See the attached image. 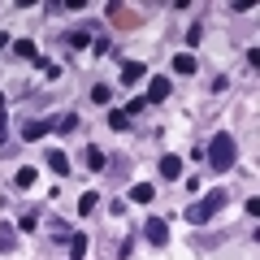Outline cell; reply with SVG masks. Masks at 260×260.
Listing matches in <instances>:
<instances>
[{"label":"cell","mask_w":260,"mask_h":260,"mask_svg":"<svg viewBox=\"0 0 260 260\" xmlns=\"http://www.w3.org/2000/svg\"><path fill=\"white\" fill-rule=\"evenodd\" d=\"M234 160H239V143H234L230 130H217L213 143H208V165L217 169V174H225V169H234Z\"/></svg>","instance_id":"obj_1"},{"label":"cell","mask_w":260,"mask_h":260,"mask_svg":"<svg viewBox=\"0 0 260 260\" xmlns=\"http://www.w3.org/2000/svg\"><path fill=\"white\" fill-rule=\"evenodd\" d=\"M5 130H9V121H5V113H0V143H5Z\"/></svg>","instance_id":"obj_20"},{"label":"cell","mask_w":260,"mask_h":260,"mask_svg":"<svg viewBox=\"0 0 260 260\" xmlns=\"http://www.w3.org/2000/svg\"><path fill=\"white\" fill-rule=\"evenodd\" d=\"M225 204H230V195H225L221 186H217V191H208L204 200H200V204H191V208H186V221H191V225H204L208 217H213L217 208H225Z\"/></svg>","instance_id":"obj_2"},{"label":"cell","mask_w":260,"mask_h":260,"mask_svg":"<svg viewBox=\"0 0 260 260\" xmlns=\"http://www.w3.org/2000/svg\"><path fill=\"white\" fill-rule=\"evenodd\" d=\"M65 243H70V260H83V256H87V234H78V230H74Z\"/></svg>","instance_id":"obj_7"},{"label":"cell","mask_w":260,"mask_h":260,"mask_svg":"<svg viewBox=\"0 0 260 260\" xmlns=\"http://www.w3.org/2000/svg\"><path fill=\"white\" fill-rule=\"evenodd\" d=\"M48 130H61V135H70V130H78V113H65V117H56Z\"/></svg>","instance_id":"obj_12"},{"label":"cell","mask_w":260,"mask_h":260,"mask_svg":"<svg viewBox=\"0 0 260 260\" xmlns=\"http://www.w3.org/2000/svg\"><path fill=\"white\" fill-rule=\"evenodd\" d=\"M152 200H156V186L152 182H135L130 186V204H152Z\"/></svg>","instance_id":"obj_5"},{"label":"cell","mask_w":260,"mask_h":260,"mask_svg":"<svg viewBox=\"0 0 260 260\" xmlns=\"http://www.w3.org/2000/svg\"><path fill=\"white\" fill-rule=\"evenodd\" d=\"M83 160H87V169H91V174H100V169H104V152H100V148H87Z\"/></svg>","instance_id":"obj_13"},{"label":"cell","mask_w":260,"mask_h":260,"mask_svg":"<svg viewBox=\"0 0 260 260\" xmlns=\"http://www.w3.org/2000/svg\"><path fill=\"white\" fill-rule=\"evenodd\" d=\"M48 135V121H26L22 126V139H44Z\"/></svg>","instance_id":"obj_14"},{"label":"cell","mask_w":260,"mask_h":260,"mask_svg":"<svg viewBox=\"0 0 260 260\" xmlns=\"http://www.w3.org/2000/svg\"><path fill=\"white\" fill-rule=\"evenodd\" d=\"M0 113H5V95H0Z\"/></svg>","instance_id":"obj_21"},{"label":"cell","mask_w":260,"mask_h":260,"mask_svg":"<svg viewBox=\"0 0 260 260\" xmlns=\"http://www.w3.org/2000/svg\"><path fill=\"white\" fill-rule=\"evenodd\" d=\"M178 174H182V160H178V156H165V160H160V178H165V182H174Z\"/></svg>","instance_id":"obj_9"},{"label":"cell","mask_w":260,"mask_h":260,"mask_svg":"<svg viewBox=\"0 0 260 260\" xmlns=\"http://www.w3.org/2000/svg\"><path fill=\"white\" fill-rule=\"evenodd\" d=\"M109 126H113V130H126V126H130V113H126V109H113V113H109Z\"/></svg>","instance_id":"obj_15"},{"label":"cell","mask_w":260,"mask_h":260,"mask_svg":"<svg viewBox=\"0 0 260 260\" xmlns=\"http://www.w3.org/2000/svg\"><path fill=\"white\" fill-rule=\"evenodd\" d=\"M95 200H100V195H95V191H87V195H78V213H95Z\"/></svg>","instance_id":"obj_16"},{"label":"cell","mask_w":260,"mask_h":260,"mask_svg":"<svg viewBox=\"0 0 260 260\" xmlns=\"http://www.w3.org/2000/svg\"><path fill=\"white\" fill-rule=\"evenodd\" d=\"M174 74H195V56L191 52H178L174 56Z\"/></svg>","instance_id":"obj_11"},{"label":"cell","mask_w":260,"mask_h":260,"mask_svg":"<svg viewBox=\"0 0 260 260\" xmlns=\"http://www.w3.org/2000/svg\"><path fill=\"white\" fill-rule=\"evenodd\" d=\"M91 100H95V104H109V100H113V91H109L104 83H95V87H91Z\"/></svg>","instance_id":"obj_18"},{"label":"cell","mask_w":260,"mask_h":260,"mask_svg":"<svg viewBox=\"0 0 260 260\" xmlns=\"http://www.w3.org/2000/svg\"><path fill=\"white\" fill-rule=\"evenodd\" d=\"M13 52H18L22 61H35V44H30V39H18V44H13Z\"/></svg>","instance_id":"obj_17"},{"label":"cell","mask_w":260,"mask_h":260,"mask_svg":"<svg viewBox=\"0 0 260 260\" xmlns=\"http://www.w3.org/2000/svg\"><path fill=\"white\" fill-rule=\"evenodd\" d=\"M48 169H52V174H70V156H65V152H48Z\"/></svg>","instance_id":"obj_8"},{"label":"cell","mask_w":260,"mask_h":260,"mask_svg":"<svg viewBox=\"0 0 260 260\" xmlns=\"http://www.w3.org/2000/svg\"><path fill=\"white\" fill-rule=\"evenodd\" d=\"M18 186H35V169H18Z\"/></svg>","instance_id":"obj_19"},{"label":"cell","mask_w":260,"mask_h":260,"mask_svg":"<svg viewBox=\"0 0 260 260\" xmlns=\"http://www.w3.org/2000/svg\"><path fill=\"white\" fill-rule=\"evenodd\" d=\"M13 247H18V230H13V225H0V256L13 251Z\"/></svg>","instance_id":"obj_10"},{"label":"cell","mask_w":260,"mask_h":260,"mask_svg":"<svg viewBox=\"0 0 260 260\" xmlns=\"http://www.w3.org/2000/svg\"><path fill=\"white\" fill-rule=\"evenodd\" d=\"M143 78H148V70H143L139 61H130V65H121V83H126V87H135V83H143Z\"/></svg>","instance_id":"obj_6"},{"label":"cell","mask_w":260,"mask_h":260,"mask_svg":"<svg viewBox=\"0 0 260 260\" xmlns=\"http://www.w3.org/2000/svg\"><path fill=\"white\" fill-rule=\"evenodd\" d=\"M143 234H148V243H156V247H160V243L169 239V221H165V217H148Z\"/></svg>","instance_id":"obj_4"},{"label":"cell","mask_w":260,"mask_h":260,"mask_svg":"<svg viewBox=\"0 0 260 260\" xmlns=\"http://www.w3.org/2000/svg\"><path fill=\"white\" fill-rule=\"evenodd\" d=\"M169 95H174V83H169L165 74H152V78H148V100H152V104H165Z\"/></svg>","instance_id":"obj_3"}]
</instances>
